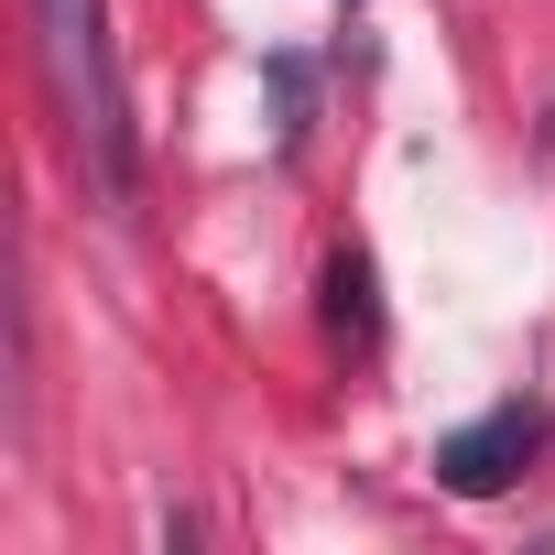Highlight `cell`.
<instances>
[{
	"label": "cell",
	"instance_id": "cell-2",
	"mask_svg": "<svg viewBox=\"0 0 555 555\" xmlns=\"http://www.w3.org/2000/svg\"><path fill=\"white\" fill-rule=\"evenodd\" d=\"M533 447H544V414H533V403H501V414H479V425H457V436L436 447V479H447L457 501H490V490H512V479L533 468Z\"/></svg>",
	"mask_w": 555,
	"mask_h": 555
},
{
	"label": "cell",
	"instance_id": "cell-1",
	"mask_svg": "<svg viewBox=\"0 0 555 555\" xmlns=\"http://www.w3.org/2000/svg\"><path fill=\"white\" fill-rule=\"evenodd\" d=\"M34 23H44V66H55V99H66V131H77L99 196H131V109H120L99 0H34Z\"/></svg>",
	"mask_w": 555,
	"mask_h": 555
},
{
	"label": "cell",
	"instance_id": "cell-3",
	"mask_svg": "<svg viewBox=\"0 0 555 555\" xmlns=\"http://www.w3.org/2000/svg\"><path fill=\"white\" fill-rule=\"evenodd\" d=\"M327 327L349 349L382 338V284H371V250H327Z\"/></svg>",
	"mask_w": 555,
	"mask_h": 555
}]
</instances>
